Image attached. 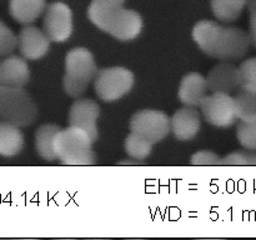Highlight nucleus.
Instances as JSON below:
<instances>
[{"label": "nucleus", "mask_w": 256, "mask_h": 240, "mask_svg": "<svg viewBox=\"0 0 256 240\" xmlns=\"http://www.w3.org/2000/svg\"><path fill=\"white\" fill-rule=\"evenodd\" d=\"M219 155L210 150H202L192 156V165H220Z\"/></svg>", "instance_id": "a878e982"}, {"label": "nucleus", "mask_w": 256, "mask_h": 240, "mask_svg": "<svg viewBox=\"0 0 256 240\" xmlns=\"http://www.w3.org/2000/svg\"><path fill=\"white\" fill-rule=\"evenodd\" d=\"M249 14H250V38L252 44L256 48V0H249Z\"/></svg>", "instance_id": "bb28decb"}, {"label": "nucleus", "mask_w": 256, "mask_h": 240, "mask_svg": "<svg viewBox=\"0 0 256 240\" xmlns=\"http://www.w3.org/2000/svg\"><path fill=\"white\" fill-rule=\"evenodd\" d=\"M42 26L52 42H62L68 40L72 32V9L62 2L50 4L45 12Z\"/></svg>", "instance_id": "1a4fd4ad"}, {"label": "nucleus", "mask_w": 256, "mask_h": 240, "mask_svg": "<svg viewBox=\"0 0 256 240\" xmlns=\"http://www.w3.org/2000/svg\"><path fill=\"white\" fill-rule=\"evenodd\" d=\"M170 122L172 119L159 110H142L135 112L130 119V130L156 144L172 132Z\"/></svg>", "instance_id": "0eeeda50"}, {"label": "nucleus", "mask_w": 256, "mask_h": 240, "mask_svg": "<svg viewBox=\"0 0 256 240\" xmlns=\"http://www.w3.org/2000/svg\"><path fill=\"white\" fill-rule=\"evenodd\" d=\"M2 84V62H0V85Z\"/></svg>", "instance_id": "c756f323"}, {"label": "nucleus", "mask_w": 256, "mask_h": 240, "mask_svg": "<svg viewBox=\"0 0 256 240\" xmlns=\"http://www.w3.org/2000/svg\"><path fill=\"white\" fill-rule=\"evenodd\" d=\"M249 0H212V10L215 18L224 22H232L239 19Z\"/></svg>", "instance_id": "6ab92c4d"}, {"label": "nucleus", "mask_w": 256, "mask_h": 240, "mask_svg": "<svg viewBox=\"0 0 256 240\" xmlns=\"http://www.w3.org/2000/svg\"><path fill=\"white\" fill-rule=\"evenodd\" d=\"M236 136L242 148L256 150V119L240 120L236 128Z\"/></svg>", "instance_id": "4be33fe9"}, {"label": "nucleus", "mask_w": 256, "mask_h": 240, "mask_svg": "<svg viewBox=\"0 0 256 240\" xmlns=\"http://www.w3.org/2000/svg\"><path fill=\"white\" fill-rule=\"evenodd\" d=\"M100 115V106L92 99H79L75 100L70 106L69 112V126L80 128L85 130L92 142L98 139L96 120Z\"/></svg>", "instance_id": "9d476101"}, {"label": "nucleus", "mask_w": 256, "mask_h": 240, "mask_svg": "<svg viewBox=\"0 0 256 240\" xmlns=\"http://www.w3.org/2000/svg\"><path fill=\"white\" fill-rule=\"evenodd\" d=\"M45 9V0H10L9 4L12 16L22 24H30L35 22Z\"/></svg>", "instance_id": "f3484780"}, {"label": "nucleus", "mask_w": 256, "mask_h": 240, "mask_svg": "<svg viewBox=\"0 0 256 240\" xmlns=\"http://www.w3.org/2000/svg\"><path fill=\"white\" fill-rule=\"evenodd\" d=\"M152 145L154 144L144 136L132 132L125 140V152L134 159L144 160L152 152Z\"/></svg>", "instance_id": "412c9836"}, {"label": "nucleus", "mask_w": 256, "mask_h": 240, "mask_svg": "<svg viewBox=\"0 0 256 240\" xmlns=\"http://www.w3.org/2000/svg\"><path fill=\"white\" fill-rule=\"evenodd\" d=\"M240 88H252L256 90V58H250L239 66Z\"/></svg>", "instance_id": "b1692460"}, {"label": "nucleus", "mask_w": 256, "mask_h": 240, "mask_svg": "<svg viewBox=\"0 0 256 240\" xmlns=\"http://www.w3.org/2000/svg\"><path fill=\"white\" fill-rule=\"evenodd\" d=\"M172 132H174L175 138L182 142L192 140L196 136L200 130L199 112L195 106H184L178 109L172 118Z\"/></svg>", "instance_id": "ddd939ff"}, {"label": "nucleus", "mask_w": 256, "mask_h": 240, "mask_svg": "<svg viewBox=\"0 0 256 240\" xmlns=\"http://www.w3.org/2000/svg\"><path fill=\"white\" fill-rule=\"evenodd\" d=\"M36 116V104L22 88L0 85V122L25 128L32 125Z\"/></svg>", "instance_id": "39448f33"}, {"label": "nucleus", "mask_w": 256, "mask_h": 240, "mask_svg": "<svg viewBox=\"0 0 256 240\" xmlns=\"http://www.w3.org/2000/svg\"><path fill=\"white\" fill-rule=\"evenodd\" d=\"M18 46L25 59L38 60L49 52L50 39L44 30L36 26H25L18 35Z\"/></svg>", "instance_id": "f8f14e48"}, {"label": "nucleus", "mask_w": 256, "mask_h": 240, "mask_svg": "<svg viewBox=\"0 0 256 240\" xmlns=\"http://www.w3.org/2000/svg\"><path fill=\"white\" fill-rule=\"evenodd\" d=\"M92 142L85 130L69 126L55 135L54 152L58 159L65 165H94L96 156L92 150Z\"/></svg>", "instance_id": "7ed1b4c3"}, {"label": "nucleus", "mask_w": 256, "mask_h": 240, "mask_svg": "<svg viewBox=\"0 0 256 240\" xmlns=\"http://www.w3.org/2000/svg\"><path fill=\"white\" fill-rule=\"evenodd\" d=\"M18 46V36L0 20V56L8 55Z\"/></svg>", "instance_id": "393cba45"}, {"label": "nucleus", "mask_w": 256, "mask_h": 240, "mask_svg": "<svg viewBox=\"0 0 256 240\" xmlns=\"http://www.w3.org/2000/svg\"><path fill=\"white\" fill-rule=\"evenodd\" d=\"M116 164L118 165H140L142 164V160L134 159V158H132V159H124L122 160V162H118Z\"/></svg>", "instance_id": "c85d7f7f"}, {"label": "nucleus", "mask_w": 256, "mask_h": 240, "mask_svg": "<svg viewBox=\"0 0 256 240\" xmlns=\"http://www.w3.org/2000/svg\"><path fill=\"white\" fill-rule=\"evenodd\" d=\"M192 39L205 54L222 62L242 59L252 44L250 34L242 29L222 26L212 20L198 22L192 29Z\"/></svg>", "instance_id": "f257e3e1"}, {"label": "nucleus", "mask_w": 256, "mask_h": 240, "mask_svg": "<svg viewBox=\"0 0 256 240\" xmlns=\"http://www.w3.org/2000/svg\"><path fill=\"white\" fill-rule=\"evenodd\" d=\"M88 16L99 29L122 42L135 39L142 29V16L134 10L125 9L122 5L105 6L92 0L88 9Z\"/></svg>", "instance_id": "f03ea898"}, {"label": "nucleus", "mask_w": 256, "mask_h": 240, "mask_svg": "<svg viewBox=\"0 0 256 240\" xmlns=\"http://www.w3.org/2000/svg\"><path fill=\"white\" fill-rule=\"evenodd\" d=\"M205 120L218 128H229L236 122L234 98L225 92H212L200 102Z\"/></svg>", "instance_id": "6e6552de"}, {"label": "nucleus", "mask_w": 256, "mask_h": 240, "mask_svg": "<svg viewBox=\"0 0 256 240\" xmlns=\"http://www.w3.org/2000/svg\"><path fill=\"white\" fill-rule=\"evenodd\" d=\"M2 84L10 88H24L30 80L28 62L22 58L10 55L2 62Z\"/></svg>", "instance_id": "2eb2a0df"}, {"label": "nucleus", "mask_w": 256, "mask_h": 240, "mask_svg": "<svg viewBox=\"0 0 256 240\" xmlns=\"http://www.w3.org/2000/svg\"><path fill=\"white\" fill-rule=\"evenodd\" d=\"M94 2L105 6H122L124 5L125 0H94Z\"/></svg>", "instance_id": "cd10ccee"}, {"label": "nucleus", "mask_w": 256, "mask_h": 240, "mask_svg": "<svg viewBox=\"0 0 256 240\" xmlns=\"http://www.w3.org/2000/svg\"><path fill=\"white\" fill-rule=\"evenodd\" d=\"M206 82L210 92L234 94L242 86L239 68L229 62H220L210 70Z\"/></svg>", "instance_id": "9b49d317"}, {"label": "nucleus", "mask_w": 256, "mask_h": 240, "mask_svg": "<svg viewBox=\"0 0 256 240\" xmlns=\"http://www.w3.org/2000/svg\"><path fill=\"white\" fill-rule=\"evenodd\" d=\"M236 116L240 120L256 119V90L252 88H240L234 96Z\"/></svg>", "instance_id": "aec40b11"}, {"label": "nucleus", "mask_w": 256, "mask_h": 240, "mask_svg": "<svg viewBox=\"0 0 256 240\" xmlns=\"http://www.w3.org/2000/svg\"><path fill=\"white\" fill-rule=\"evenodd\" d=\"M98 66L94 56L85 48L70 50L65 59V75L62 86L65 92L72 98H80L98 74Z\"/></svg>", "instance_id": "20e7f679"}, {"label": "nucleus", "mask_w": 256, "mask_h": 240, "mask_svg": "<svg viewBox=\"0 0 256 240\" xmlns=\"http://www.w3.org/2000/svg\"><path fill=\"white\" fill-rule=\"evenodd\" d=\"M206 79L199 72L185 75L179 86L180 102L188 106H200V102L206 96Z\"/></svg>", "instance_id": "4468645a"}, {"label": "nucleus", "mask_w": 256, "mask_h": 240, "mask_svg": "<svg viewBox=\"0 0 256 240\" xmlns=\"http://www.w3.org/2000/svg\"><path fill=\"white\" fill-rule=\"evenodd\" d=\"M24 148V135L19 126L0 122V155L14 156Z\"/></svg>", "instance_id": "dca6fc26"}, {"label": "nucleus", "mask_w": 256, "mask_h": 240, "mask_svg": "<svg viewBox=\"0 0 256 240\" xmlns=\"http://www.w3.org/2000/svg\"><path fill=\"white\" fill-rule=\"evenodd\" d=\"M220 165H249L256 166V150H242L234 152L220 159Z\"/></svg>", "instance_id": "5701e85b"}, {"label": "nucleus", "mask_w": 256, "mask_h": 240, "mask_svg": "<svg viewBox=\"0 0 256 240\" xmlns=\"http://www.w3.org/2000/svg\"><path fill=\"white\" fill-rule=\"evenodd\" d=\"M95 92L104 102H115L132 90L134 74L126 68H105L95 76Z\"/></svg>", "instance_id": "423d86ee"}, {"label": "nucleus", "mask_w": 256, "mask_h": 240, "mask_svg": "<svg viewBox=\"0 0 256 240\" xmlns=\"http://www.w3.org/2000/svg\"><path fill=\"white\" fill-rule=\"evenodd\" d=\"M62 130V128L55 124H44L38 128L35 132V148L40 156L48 162L58 159L54 152L55 135Z\"/></svg>", "instance_id": "a211bd4d"}]
</instances>
